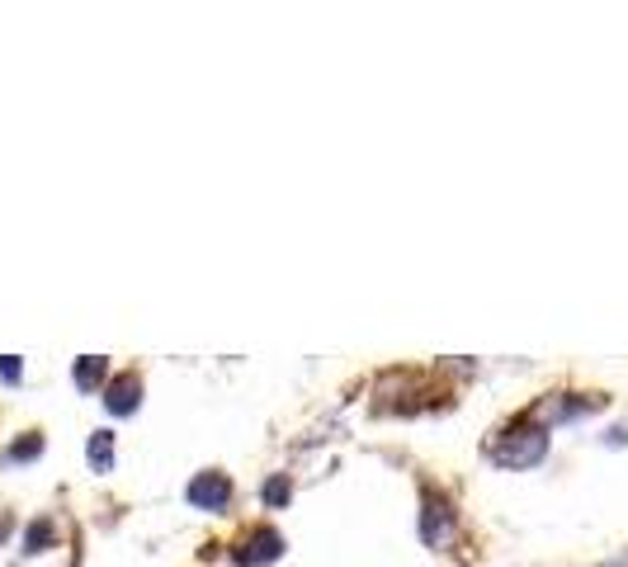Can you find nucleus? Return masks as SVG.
Wrapping results in <instances>:
<instances>
[{"instance_id": "2", "label": "nucleus", "mask_w": 628, "mask_h": 567, "mask_svg": "<svg viewBox=\"0 0 628 567\" xmlns=\"http://www.w3.org/2000/svg\"><path fill=\"white\" fill-rule=\"evenodd\" d=\"M190 501L199 511H227V501H232L227 472H199V478L190 482Z\"/></svg>"}, {"instance_id": "5", "label": "nucleus", "mask_w": 628, "mask_h": 567, "mask_svg": "<svg viewBox=\"0 0 628 567\" xmlns=\"http://www.w3.org/2000/svg\"><path fill=\"white\" fill-rule=\"evenodd\" d=\"M279 548H284V540H279L274 530H256L246 540V548H242V563H274Z\"/></svg>"}, {"instance_id": "4", "label": "nucleus", "mask_w": 628, "mask_h": 567, "mask_svg": "<svg viewBox=\"0 0 628 567\" xmlns=\"http://www.w3.org/2000/svg\"><path fill=\"white\" fill-rule=\"evenodd\" d=\"M420 534H426V544H449L453 540V515L445 501H426V520H420Z\"/></svg>"}, {"instance_id": "8", "label": "nucleus", "mask_w": 628, "mask_h": 567, "mask_svg": "<svg viewBox=\"0 0 628 567\" xmlns=\"http://www.w3.org/2000/svg\"><path fill=\"white\" fill-rule=\"evenodd\" d=\"M38 454H43V440L29 435V440H20V445H10L5 454H0V464H24V459H38Z\"/></svg>"}, {"instance_id": "3", "label": "nucleus", "mask_w": 628, "mask_h": 567, "mask_svg": "<svg viewBox=\"0 0 628 567\" xmlns=\"http://www.w3.org/2000/svg\"><path fill=\"white\" fill-rule=\"evenodd\" d=\"M137 402H143V383H137V374H119L114 383L104 388V407H109L114 416L137 412Z\"/></svg>"}, {"instance_id": "7", "label": "nucleus", "mask_w": 628, "mask_h": 567, "mask_svg": "<svg viewBox=\"0 0 628 567\" xmlns=\"http://www.w3.org/2000/svg\"><path fill=\"white\" fill-rule=\"evenodd\" d=\"M90 468H100V472H109V468H114V435H109V431H96V435H90Z\"/></svg>"}, {"instance_id": "6", "label": "nucleus", "mask_w": 628, "mask_h": 567, "mask_svg": "<svg viewBox=\"0 0 628 567\" xmlns=\"http://www.w3.org/2000/svg\"><path fill=\"white\" fill-rule=\"evenodd\" d=\"M104 359L100 355H81V359H76V369H71V378H76V388H81V392H90V388H100L104 383Z\"/></svg>"}, {"instance_id": "11", "label": "nucleus", "mask_w": 628, "mask_h": 567, "mask_svg": "<svg viewBox=\"0 0 628 567\" xmlns=\"http://www.w3.org/2000/svg\"><path fill=\"white\" fill-rule=\"evenodd\" d=\"M0 378H5V383H20V359H14V355H0Z\"/></svg>"}, {"instance_id": "10", "label": "nucleus", "mask_w": 628, "mask_h": 567, "mask_svg": "<svg viewBox=\"0 0 628 567\" xmlns=\"http://www.w3.org/2000/svg\"><path fill=\"white\" fill-rule=\"evenodd\" d=\"M265 501H270V507H284V501H289V478H284V472L265 482Z\"/></svg>"}, {"instance_id": "9", "label": "nucleus", "mask_w": 628, "mask_h": 567, "mask_svg": "<svg viewBox=\"0 0 628 567\" xmlns=\"http://www.w3.org/2000/svg\"><path fill=\"white\" fill-rule=\"evenodd\" d=\"M53 540V520H34V525H29V534H24V554H38L43 544Z\"/></svg>"}, {"instance_id": "1", "label": "nucleus", "mask_w": 628, "mask_h": 567, "mask_svg": "<svg viewBox=\"0 0 628 567\" xmlns=\"http://www.w3.org/2000/svg\"><path fill=\"white\" fill-rule=\"evenodd\" d=\"M543 454H548V435L534 431V425H515V431L496 435V445H492V459L501 468H534Z\"/></svg>"}]
</instances>
